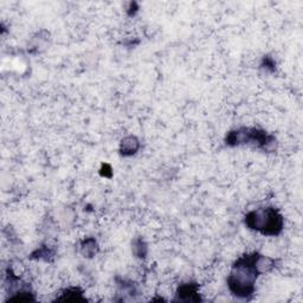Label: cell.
Masks as SVG:
<instances>
[{"label":"cell","mask_w":303,"mask_h":303,"mask_svg":"<svg viewBox=\"0 0 303 303\" xmlns=\"http://www.w3.org/2000/svg\"><path fill=\"white\" fill-rule=\"evenodd\" d=\"M258 252L245 253L232 266L228 276V286L230 293L238 299L249 300L256 290V280L259 274L256 262Z\"/></svg>","instance_id":"cell-1"},{"label":"cell","mask_w":303,"mask_h":303,"mask_svg":"<svg viewBox=\"0 0 303 303\" xmlns=\"http://www.w3.org/2000/svg\"><path fill=\"white\" fill-rule=\"evenodd\" d=\"M244 223L250 230L257 231L263 236H278L285 228V218L275 207H262L245 215Z\"/></svg>","instance_id":"cell-2"},{"label":"cell","mask_w":303,"mask_h":303,"mask_svg":"<svg viewBox=\"0 0 303 303\" xmlns=\"http://www.w3.org/2000/svg\"><path fill=\"white\" fill-rule=\"evenodd\" d=\"M225 143L229 147L248 144V146H252L264 152H274L276 149L277 141L274 135L267 133L263 129L242 127L226 134Z\"/></svg>","instance_id":"cell-3"},{"label":"cell","mask_w":303,"mask_h":303,"mask_svg":"<svg viewBox=\"0 0 303 303\" xmlns=\"http://www.w3.org/2000/svg\"><path fill=\"white\" fill-rule=\"evenodd\" d=\"M176 296L177 301L184 302H198L201 300L196 283H184V285H181L177 290Z\"/></svg>","instance_id":"cell-4"},{"label":"cell","mask_w":303,"mask_h":303,"mask_svg":"<svg viewBox=\"0 0 303 303\" xmlns=\"http://www.w3.org/2000/svg\"><path fill=\"white\" fill-rule=\"evenodd\" d=\"M139 148H140L139 139L134 135H128L122 139L121 143H120V154L125 158L133 157L139 151Z\"/></svg>","instance_id":"cell-5"},{"label":"cell","mask_w":303,"mask_h":303,"mask_svg":"<svg viewBox=\"0 0 303 303\" xmlns=\"http://www.w3.org/2000/svg\"><path fill=\"white\" fill-rule=\"evenodd\" d=\"M80 251L83 257L91 258L98 252V244L94 238H87L81 243Z\"/></svg>","instance_id":"cell-6"},{"label":"cell","mask_w":303,"mask_h":303,"mask_svg":"<svg viewBox=\"0 0 303 303\" xmlns=\"http://www.w3.org/2000/svg\"><path fill=\"white\" fill-rule=\"evenodd\" d=\"M256 266H257V269L259 271V274L263 275L267 274V272H270L272 269L275 267V259L267 257V256L261 255L258 253L257 262H256Z\"/></svg>","instance_id":"cell-7"},{"label":"cell","mask_w":303,"mask_h":303,"mask_svg":"<svg viewBox=\"0 0 303 303\" xmlns=\"http://www.w3.org/2000/svg\"><path fill=\"white\" fill-rule=\"evenodd\" d=\"M57 300L58 301H84L86 299L83 297V291L80 288H68Z\"/></svg>","instance_id":"cell-8"},{"label":"cell","mask_w":303,"mask_h":303,"mask_svg":"<svg viewBox=\"0 0 303 303\" xmlns=\"http://www.w3.org/2000/svg\"><path fill=\"white\" fill-rule=\"evenodd\" d=\"M132 251L134 255H135V257L144 258L147 252H148V247H147V244L144 243L143 238L138 237V238H135L132 242Z\"/></svg>","instance_id":"cell-9"},{"label":"cell","mask_w":303,"mask_h":303,"mask_svg":"<svg viewBox=\"0 0 303 303\" xmlns=\"http://www.w3.org/2000/svg\"><path fill=\"white\" fill-rule=\"evenodd\" d=\"M54 252L53 250L50 249L49 247H42L39 248V249H37L36 251H35L34 253L31 255V258H36V259H44V261L48 262L49 258L50 257H53Z\"/></svg>","instance_id":"cell-10"},{"label":"cell","mask_w":303,"mask_h":303,"mask_svg":"<svg viewBox=\"0 0 303 303\" xmlns=\"http://www.w3.org/2000/svg\"><path fill=\"white\" fill-rule=\"evenodd\" d=\"M262 68L267 70V71H275V62L271 57L267 56L263 58V62H262Z\"/></svg>","instance_id":"cell-11"}]
</instances>
